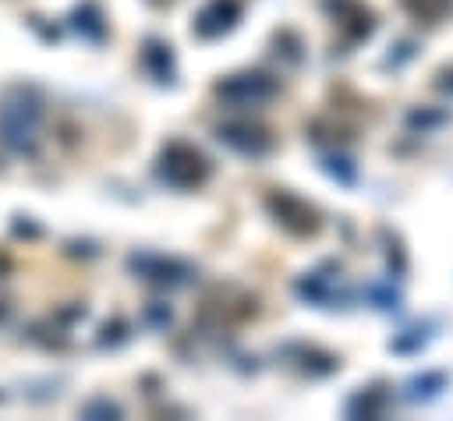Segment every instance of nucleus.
Here are the masks:
<instances>
[{"mask_svg":"<svg viewBox=\"0 0 453 421\" xmlns=\"http://www.w3.org/2000/svg\"><path fill=\"white\" fill-rule=\"evenodd\" d=\"M71 25H74L88 42H103V39H106V18H103V11H99L96 0L78 4V7L71 11Z\"/></svg>","mask_w":453,"mask_h":421,"instance_id":"nucleus-19","label":"nucleus"},{"mask_svg":"<svg viewBox=\"0 0 453 421\" xmlns=\"http://www.w3.org/2000/svg\"><path fill=\"white\" fill-rule=\"evenodd\" d=\"M127 329H131V325H127L124 318H113V322H106V325H103V333H99V347H120V343L131 336Z\"/></svg>","mask_w":453,"mask_h":421,"instance_id":"nucleus-23","label":"nucleus"},{"mask_svg":"<svg viewBox=\"0 0 453 421\" xmlns=\"http://www.w3.org/2000/svg\"><path fill=\"white\" fill-rule=\"evenodd\" d=\"M319 170L333 180V184H340V188H357L361 184V166H357V159L350 156V152H343V149H326V152H319Z\"/></svg>","mask_w":453,"mask_h":421,"instance_id":"nucleus-16","label":"nucleus"},{"mask_svg":"<svg viewBox=\"0 0 453 421\" xmlns=\"http://www.w3.org/2000/svg\"><path fill=\"white\" fill-rule=\"evenodd\" d=\"M152 173H156L159 184H166L173 191H198L212 177V159L195 142L170 138L159 149V156L152 163Z\"/></svg>","mask_w":453,"mask_h":421,"instance_id":"nucleus-2","label":"nucleus"},{"mask_svg":"<svg viewBox=\"0 0 453 421\" xmlns=\"http://www.w3.org/2000/svg\"><path fill=\"white\" fill-rule=\"evenodd\" d=\"M449 382H453V375L446 368H421L400 382V400L411 407H428L449 389Z\"/></svg>","mask_w":453,"mask_h":421,"instance_id":"nucleus-12","label":"nucleus"},{"mask_svg":"<svg viewBox=\"0 0 453 421\" xmlns=\"http://www.w3.org/2000/svg\"><path fill=\"white\" fill-rule=\"evenodd\" d=\"M212 96L234 110H251V106H265L269 99L280 96V78L269 71H234L223 74L212 85Z\"/></svg>","mask_w":453,"mask_h":421,"instance_id":"nucleus-5","label":"nucleus"},{"mask_svg":"<svg viewBox=\"0 0 453 421\" xmlns=\"http://www.w3.org/2000/svg\"><path fill=\"white\" fill-rule=\"evenodd\" d=\"M453 124V110L449 106H432V103H421V106H411L403 113V127L407 134H435L439 127Z\"/></svg>","mask_w":453,"mask_h":421,"instance_id":"nucleus-18","label":"nucleus"},{"mask_svg":"<svg viewBox=\"0 0 453 421\" xmlns=\"http://www.w3.org/2000/svg\"><path fill=\"white\" fill-rule=\"evenodd\" d=\"M273 53H276L283 64H290V67H301L304 57H308L304 39H301V32H294V28H280V32H273Z\"/></svg>","mask_w":453,"mask_h":421,"instance_id":"nucleus-20","label":"nucleus"},{"mask_svg":"<svg viewBox=\"0 0 453 421\" xmlns=\"http://www.w3.org/2000/svg\"><path fill=\"white\" fill-rule=\"evenodd\" d=\"M145 322H149L152 329H166V325L173 322L170 304H163V301H149V304H145Z\"/></svg>","mask_w":453,"mask_h":421,"instance_id":"nucleus-24","label":"nucleus"},{"mask_svg":"<svg viewBox=\"0 0 453 421\" xmlns=\"http://www.w3.org/2000/svg\"><path fill=\"white\" fill-rule=\"evenodd\" d=\"M127 272L149 287H163V290H177L198 279V269L177 255H163V251H131L127 255Z\"/></svg>","mask_w":453,"mask_h":421,"instance_id":"nucleus-6","label":"nucleus"},{"mask_svg":"<svg viewBox=\"0 0 453 421\" xmlns=\"http://www.w3.org/2000/svg\"><path fill=\"white\" fill-rule=\"evenodd\" d=\"M81 417H124V407L110 396H96L81 407Z\"/></svg>","mask_w":453,"mask_h":421,"instance_id":"nucleus-22","label":"nucleus"},{"mask_svg":"<svg viewBox=\"0 0 453 421\" xmlns=\"http://www.w3.org/2000/svg\"><path fill=\"white\" fill-rule=\"evenodd\" d=\"M244 18V0H205L195 18H191V32L195 39H223L230 35Z\"/></svg>","mask_w":453,"mask_h":421,"instance_id":"nucleus-9","label":"nucleus"},{"mask_svg":"<svg viewBox=\"0 0 453 421\" xmlns=\"http://www.w3.org/2000/svg\"><path fill=\"white\" fill-rule=\"evenodd\" d=\"M319 7H322V14L343 32V42H347V46L368 42V39L375 35V28H379L375 11H372L368 4H361V0H319Z\"/></svg>","mask_w":453,"mask_h":421,"instance_id":"nucleus-8","label":"nucleus"},{"mask_svg":"<svg viewBox=\"0 0 453 421\" xmlns=\"http://www.w3.org/2000/svg\"><path fill=\"white\" fill-rule=\"evenodd\" d=\"M361 301L368 304V308H375L379 315H403V294H400V287H396V279H368L365 287H361Z\"/></svg>","mask_w":453,"mask_h":421,"instance_id":"nucleus-17","label":"nucleus"},{"mask_svg":"<svg viewBox=\"0 0 453 421\" xmlns=\"http://www.w3.org/2000/svg\"><path fill=\"white\" fill-rule=\"evenodd\" d=\"M216 142L244 159H265L276 149V134L258 120H223L212 127Z\"/></svg>","mask_w":453,"mask_h":421,"instance_id":"nucleus-7","label":"nucleus"},{"mask_svg":"<svg viewBox=\"0 0 453 421\" xmlns=\"http://www.w3.org/2000/svg\"><path fill=\"white\" fill-rule=\"evenodd\" d=\"M435 336H439V318H418V322L403 325L400 333H393L386 347L396 357H418V354H425L432 347Z\"/></svg>","mask_w":453,"mask_h":421,"instance_id":"nucleus-14","label":"nucleus"},{"mask_svg":"<svg viewBox=\"0 0 453 421\" xmlns=\"http://www.w3.org/2000/svg\"><path fill=\"white\" fill-rule=\"evenodd\" d=\"M142 67H145V74L156 85H166V88L177 85V57H173V46L166 39L145 35V42H142Z\"/></svg>","mask_w":453,"mask_h":421,"instance_id":"nucleus-13","label":"nucleus"},{"mask_svg":"<svg viewBox=\"0 0 453 421\" xmlns=\"http://www.w3.org/2000/svg\"><path fill=\"white\" fill-rule=\"evenodd\" d=\"M375 241H379V251H382V265H386V276L389 279H403L411 272V255H407V244H403V233L389 223H379L375 226Z\"/></svg>","mask_w":453,"mask_h":421,"instance_id":"nucleus-15","label":"nucleus"},{"mask_svg":"<svg viewBox=\"0 0 453 421\" xmlns=\"http://www.w3.org/2000/svg\"><path fill=\"white\" fill-rule=\"evenodd\" d=\"M262 205H265L269 219H273L280 230H287L290 237H319V230H322V212H319L308 198L294 195L290 188H273V191H265Z\"/></svg>","mask_w":453,"mask_h":421,"instance_id":"nucleus-4","label":"nucleus"},{"mask_svg":"<svg viewBox=\"0 0 453 421\" xmlns=\"http://www.w3.org/2000/svg\"><path fill=\"white\" fill-rule=\"evenodd\" d=\"M340 272H343L340 262H333V258L319 262L315 269H308V272H301L294 279V297L301 304H308V308H319V311H343V308H350L354 294L343 287Z\"/></svg>","mask_w":453,"mask_h":421,"instance_id":"nucleus-3","label":"nucleus"},{"mask_svg":"<svg viewBox=\"0 0 453 421\" xmlns=\"http://www.w3.org/2000/svg\"><path fill=\"white\" fill-rule=\"evenodd\" d=\"M418 50H421L418 39H396V42L389 46V53L382 57V67H386V71H389V67L400 71V67H407V64L418 57Z\"/></svg>","mask_w":453,"mask_h":421,"instance_id":"nucleus-21","label":"nucleus"},{"mask_svg":"<svg viewBox=\"0 0 453 421\" xmlns=\"http://www.w3.org/2000/svg\"><path fill=\"white\" fill-rule=\"evenodd\" d=\"M432 85H435L442 96H449V99H453V64H442V67L432 74Z\"/></svg>","mask_w":453,"mask_h":421,"instance_id":"nucleus-25","label":"nucleus"},{"mask_svg":"<svg viewBox=\"0 0 453 421\" xmlns=\"http://www.w3.org/2000/svg\"><path fill=\"white\" fill-rule=\"evenodd\" d=\"M389 403H393V386L382 382V379H375V382L357 386V389L347 393L343 417H350V421H375V417H386Z\"/></svg>","mask_w":453,"mask_h":421,"instance_id":"nucleus-10","label":"nucleus"},{"mask_svg":"<svg viewBox=\"0 0 453 421\" xmlns=\"http://www.w3.org/2000/svg\"><path fill=\"white\" fill-rule=\"evenodd\" d=\"M301 375H308V379H329V375H336L340 371V354H333V350H326V347H319V343H287L283 350H280Z\"/></svg>","mask_w":453,"mask_h":421,"instance_id":"nucleus-11","label":"nucleus"},{"mask_svg":"<svg viewBox=\"0 0 453 421\" xmlns=\"http://www.w3.org/2000/svg\"><path fill=\"white\" fill-rule=\"evenodd\" d=\"M39 127H42V96L28 85L7 88L0 99V142L14 156H35Z\"/></svg>","mask_w":453,"mask_h":421,"instance_id":"nucleus-1","label":"nucleus"}]
</instances>
